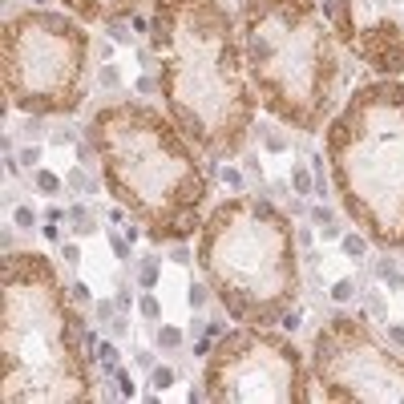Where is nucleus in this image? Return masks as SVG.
Listing matches in <instances>:
<instances>
[{"label":"nucleus","mask_w":404,"mask_h":404,"mask_svg":"<svg viewBox=\"0 0 404 404\" xmlns=\"http://www.w3.org/2000/svg\"><path fill=\"white\" fill-rule=\"evenodd\" d=\"M154 73L166 114L211 162L247 150L259 97L247 77L238 17L222 0H154L150 33Z\"/></svg>","instance_id":"1"},{"label":"nucleus","mask_w":404,"mask_h":404,"mask_svg":"<svg viewBox=\"0 0 404 404\" xmlns=\"http://www.w3.org/2000/svg\"><path fill=\"white\" fill-rule=\"evenodd\" d=\"M97 335L45 251H4L0 396L4 404H85L97 396Z\"/></svg>","instance_id":"2"},{"label":"nucleus","mask_w":404,"mask_h":404,"mask_svg":"<svg viewBox=\"0 0 404 404\" xmlns=\"http://www.w3.org/2000/svg\"><path fill=\"white\" fill-rule=\"evenodd\" d=\"M85 142L97 150L101 186L142 222L150 243H186L202 231L211 178L198 146L170 114L146 101L101 105L85 125Z\"/></svg>","instance_id":"3"},{"label":"nucleus","mask_w":404,"mask_h":404,"mask_svg":"<svg viewBox=\"0 0 404 404\" xmlns=\"http://www.w3.org/2000/svg\"><path fill=\"white\" fill-rule=\"evenodd\" d=\"M198 267L235 324H283L299 299L291 214L259 194L222 198L198 231Z\"/></svg>","instance_id":"4"},{"label":"nucleus","mask_w":404,"mask_h":404,"mask_svg":"<svg viewBox=\"0 0 404 404\" xmlns=\"http://www.w3.org/2000/svg\"><path fill=\"white\" fill-rule=\"evenodd\" d=\"M238 41L259 105L315 134L340 94V41L315 0H238Z\"/></svg>","instance_id":"5"},{"label":"nucleus","mask_w":404,"mask_h":404,"mask_svg":"<svg viewBox=\"0 0 404 404\" xmlns=\"http://www.w3.org/2000/svg\"><path fill=\"white\" fill-rule=\"evenodd\" d=\"M328 174L352 227L404 251V81L368 77L328 121Z\"/></svg>","instance_id":"6"},{"label":"nucleus","mask_w":404,"mask_h":404,"mask_svg":"<svg viewBox=\"0 0 404 404\" xmlns=\"http://www.w3.org/2000/svg\"><path fill=\"white\" fill-rule=\"evenodd\" d=\"M4 101L37 118H69L85 105L94 37L77 17L17 8L4 21Z\"/></svg>","instance_id":"7"},{"label":"nucleus","mask_w":404,"mask_h":404,"mask_svg":"<svg viewBox=\"0 0 404 404\" xmlns=\"http://www.w3.org/2000/svg\"><path fill=\"white\" fill-rule=\"evenodd\" d=\"M202 392L214 404H308L315 396L299 344L255 324L218 335L202 364Z\"/></svg>","instance_id":"8"},{"label":"nucleus","mask_w":404,"mask_h":404,"mask_svg":"<svg viewBox=\"0 0 404 404\" xmlns=\"http://www.w3.org/2000/svg\"><path fill=\"white\" fill-rule=\"evenodd\" d=\"M311 380L332 404H404V356L360 315L335 311L311 340Z\"/></svg>","instance_id":"9"},{"label":"nucleus","mask_w":404,"mask_h":404,"mask_svg":"<svg viewBox=\"0 0 404 404\" xmlns=\"http://www.w3.org/2000/svg\"><path fill=\"white\" fill-rule=\"evenodd\" d=\"M324 17L348 57L380 77H404V0H324Z\"/></svg>","instance_id":"10"},{"label":"nucleus","mask_w":404,"mask_h":404,"mask_svg":"<svg viewBox=\"0 0 404 404\" xmlns=\"http://www.w3.org/2000/svg\"><path fill=\"white\" fill-rule=\"evenodd\" d=\"M57 4L85 24H114V21L138 17V8L146 0H57Z\"/></svg>","instance_id":"11"},{"label":"nucleus","mask_w":404,"mask_h":404,"mask_svg":"<svg viewBox=\"0 0 404 404\" xmlns=\"http://www.w3.org/2000/svg\"><path fill=\"white\" fill-rule=\"evenodd\" d=\"M69 231H73V238H85V235H97L101 231V222H97V214L89 211V207H69Z\"/></svg>","instance_id":"12"},{"label":"nucleus","mask_w":404,"mask_h":404,"mask_svg":"<svg viewBox=\"0 0 404 404\" xmlns=\"http://www.w3.org/2000/svg\"><path fill=\"white\" fill-rule=\"evenodd\" d=\"M61 186H65V178L61 174H53V170H33V191L37 194H45V198H57L61 194Z\"/></svg>","instance_id":"13"},{"label":"nucleus","mask_w":404,"mask_h":404,"mask_svg":"<svg viewBox=\"0 0 404 404\" xmlns=\"http://www.w3.org/2000/svg\"><path fill=\"white\" fill-rule=\"evenodd\" d=\"M65 186H69L73 194H94L97 191V182H94V174H89V166H81V162H77V166L65 174Z\"/></svg>","instance_id":"14"},{"label":"nucleus","mask_w":404,"mask_h":404,"mask_svg":"<svg viewBox=\"0 0 404 404\" xmlns=\"http://www.w3.org/2000/svg\"><path fill=\"white\" fill-rule=\"evenodd\" d=\"M158 275H162V259H158V255H142V259H138V287L150 291V287L158 283Z\"/></svg>","instance_id":"15"},{"label":"nucleus","mask_w":404,"mask_h":404,"mask_svg":"<svg viewBox=\"0 0 404 404\" xmlns=\"http://www.w3.org/2000/svg\"><path fill=\"white\" fill-rule=\"evenodd\" d=\"M182 344H186V332H182V328H170V324L158 328V348H162V352H178Z\"/></svg>","instance_id":"16"},{"label":"nucleus","mask_w":404,"mask_h":404,"mask_svg":"<svg viewBox=\"0 0 404 404\" xmlns=\"http://www.w3.org/2000/svg\"><path fill=\"white\" fill-rule=\"evenodd\" d=\"M97 364L105 368V372H114L121 364V352H118V344L114 340H105V344H97Z\"/></svg>","instance_id":"17"},{"label":"nucleus","mask_w":404,"mask_h":404,"mask_svg":"<svg viewBox=\"0 0 404 404\" xmlns=\"http://www.w3.org/2000/svg\"><path fill=\"white\" fill-rule=\"evenodd\" d=\"M178 380V372L170 368V364H154V372H150V388H158V392H166L170 384Z\"/></svg>","instance_id":"18"},{"label":"nucleus","mask_w":404,"mask_h":404,"mask_svg":"<svg viewBox=\"0 0 404 404\" xmlns=\"http://www.w3.org/2000/svg\"><path fill=\"white\" fill-rule=\"evenodd\" d=\"M138 311H142L146 324H154V328H158V319H162V304H158V299H154L150 291H146L142 299H138Z\"/></svg>","instance_id":"19"},{"label":"nucleus","mask_w":404,"mask_h":404,"mask_svg":"<svg viewBox=\"0 0 404 404\" xmlns=\"http://www.w3.org/2000/svg\"><path fill=\"white\" fill-rule=\"evenodd\" d=\"M109 380H114V388H118V396H125V401L138 396V392H134V380H130V372H125V364H118V368L109 372Z\"/></svg>","instance_id":"20"},{"label":"nucleus","mask_w":404,"mask_h":404,"mask_svg":"<svg viewBox=\"0 0 404 404\" xmlns=\"http://www.w3.org/2000/svg\"><path fill=\"white\" fill-rule=\"evenodd\" d=\"M109 247H114V255H118L121 263L134 259V243H130L125 235H118V231H109Z\"/></svg>","instance_id":"21"},{"label":"nucleus","mask_w":404,"mask_h":404,"mask_svg":"<svg viewBox=\"0 0 404 404\" xmlns=\"http://www.w3.org/2000/svg\"><path fill=\"white\" fill-rule=\"evenodd\" d=\"M12 227H21V231H33V227H37V211H33L28 202H24V207H17V211H12Z\"/></svg>","instance_id":"22"},{"label":"nucleus","mask_w":404,"mask_h":404,"mask_svg":"<svg viewBox=\"0 0 404 404\" xmlns=\"http://www.w3.org/2000/svg\"><path fill=\"white\" fill-rule=\"evenodd\" d=\"M21 166L24 170H41V146H37V142H24L21 146Z\"/></svg>","instance_id":"23"},{"label":"nucleus","mask_w":404,"mask_h":404,"mask_svg":"<svg viewBox=\"0 0 404 404\" xmlns=\"http://www.w3.org/2000/svg\"><path fill=\"white\" fill-rule=\"evenodd\" d=\"M94 311H97V315H94L97 324H105V328H109V319H114L121 308H118V299H101V304H94Z\"/></svg>","instance_id":"24"},{"label":"nucleus","mask_w":404,"mask_h":404,"mask_svg":"<svg viewBox=\"0 0 404 404\" xmlns=\"http://www.w3.org/2000/svg\"><path fill=\"white\" fill-rule=\"evenodd\" d=\"M45 138V121L37 118V114H28V121H24V142H41Z\"/></svg>","instance_id":"25"},{"label":"nucleus","mask_w":404,"mask_h":404,"mask_svg":"<svg viewBox=\"0 0 404 404\" xmlns=\"http://www.w3.org/2000/svg\"><path fill=\"white\" fill-rule=\"evenodd\" d=\"M368 243H372V238L364 235V231H360V235H348L344 238V251H348V255H352V259H360V255H364V247H368Z\"/></svg>","instance_id":"26"},{"label":"nucleus","mask_w":404,"mask_h":404,"mask_svg":"<svg viewBox=\"0 0 404 404\" xmlns=\"http://www.w3.org/2000/svg\"><path fill=\"white\" fill-rule=\"evenodd\" d=\"M105 28H109V37H114V41H121V45H134V28H130L125 21H114V24H105Z\"/></svg>","instance_id":"27"},{"label":"nucleus","mask_w":404,"mask_h":404,"mask_svg":"<svg viewBox=\"0 0 404 404\" xmlns=\"http://www.w3.org/2000/svg\"><path fill=\"white\" fill-rule=\"evenodd\" d=\"M214 291H211V283L202 279V283H191V304L194 308H207V299H211Z\"/></svg>","instance_id":"28"},{"label":"nucleus","mask_w":404,"mask_h":404,"mask_svg":"<svg viewBox=\"0 0 404 404\" xmlns=\"http://www.w3.org/2000/svg\"><path fill=\"white\" fill-rule=\"evenodd\" d=\"M214 174H218L227 186H238V182H243V174H238L235 166H227V162H214Z\"/></svg>","instance_id":"29"},{"label":"nucleus","mask_w":404,"mask_h":404,"mask_svg":"<svg viewBox=\"0 0 404 404\" xmlns=\"http://www.w3.org/2000/svg\"><path fill=\"white\" fill-rule=\"evenodd\" d=\"M69 295H73L77 308H89V304H94V295H89V287L85 283H69Z\"/></svg>","instance_id":"30"},{"label":"nucleus","mask_w":404,"mask_h":404,"mask_svg":"<svg viewBox=\"0 0 404 404\" xmlns=\"http://www.w3.org/2000/svg\"><path fill=\"white\" fill-rule=\"evenodd\" d=\"M170 263H178V267H186L191 263V251H186V243H170Z\"/></svg>","instance_id":"31"},{"label":"nucleus","mask_w":404,"mask_h":404,"mask_svg":"<svg viewBox=\"0 0 404 404\" xmlns=\"http://www.w3.org/2000/svg\"><path fill=\"white\" fill-rule=\"evenodd\" d=\"M61 259L69 263V267H77V263H81V243H77V238H73V243H65V247H61Z\"/></svg>","instance_id":"32"},{"label":"nucleus","mask_w":404,"mask_h":404,"mask_svg":"<svg viewBox=\"0 0 404 404\" xmlns=\"http://www.w3.org/2000/svg\"><path fill=\"white\" fill-rule=\"evenodd\" d=\"M97 81H101L105 89H114V85H118V81H121V73L114 69V65H101V73H97Z\"/></svg>","instance_id":"33"},{"label":"nucleus","mask_w":404,"mask_h":404,"mask_svg":"<svg viewBox=\"0 0 404 404\" xmlns=\"http://www.w3.org/2000/svg\"><path fill=\"white\" fill-rule=\"evenodd\" d=\"M134 364H138L142 372H154V352H150V348H138V352H134Z\"/></svg>","instance_id":"34"},{"label":"nucleus","mask_w":404,"mask_h":404,"mask_svg":"<svg viewBox=\"0 0 404 404\" xmlns=\"http://www.w3.org/2000/svg\"><path fill=\"white\" fill-rule=\"evenodd\" d=\"M45 218H49V222H69V211L53 202V207H45Z\"/></svg>","instance_id":"35"},{"label":"nucleus","mask_w":404,"mask_h":404,"mask_svg":"<svg viewBox=\"0 0 404 404\" xmlns=\"http://www.w3.org/2000/svg\"><path fill=\"white\" fill-rule=\"evenodd\" d=\"M109 332H114V335H125V332H130V324H125V311H118V315L109 319Z\"/></svg>","instance_id":"36"},{"label":"nucleus","mask_w":404,"mask_h":404,"mask_svg":"<svg viewBox=\"0 0 404 404\" xmlns=\"http://www.w3.org/2000/svg\"><path fill=\"white\" fill-rule=\"evenodd\" d=\"M154 89H158V77L142 73V77H138V94H154Z\"/></svg>","instance_id":"37"},{"label":"nucleus","mask_w":404,"mask_h":404,"mask_svg":"<svg viewBox=\"0 0 404 404\" xmlns=\"http://www.w3.org/2000/svg\"><path fill=\"white\" fill-rule=\"evenodd\" d=\"M295 191H299V194L315 191V186H311V178H308V170H295Z\"/></svg>","instance_id":"38"},{"label":"nucleus","mask_w":404,"mask_h":404,"mask_svg":"<svg viewBox=\"0 0 404 404\" xmlns=\"http://www.w3.org/2000/svg\"><path fill=\"white\" fill-rule=\"evenodd\" d=\"M114 299H118V308L125 311V308H130V304H134V291H130V287L121 283V287H118V295H114Z\"/></svg>","instance_id":"39"},{"label":"nucleus","mask_w":404,"mask_h":404,"mask_svg":"<svg viewBox=\"0 0 404 404\" xmlns=\"http://www.w3.org/2000/svg\"><path fill=\"white\" fill-rule=\"evenodd\" d=\"M41 235L49 238V243H61V222H45V231Z\"/></svg>","instance_id":"40"},{"label":"nucleus","mask_w":404,"mask_h":404,"mask_svg":"<svg viewBox=\"0 0 404 404\" xmlns=\"http://www.w3.org/2000/svg\"><path fill=\"white\" fill-rule=\"evenodd\" d=\"M352 291H356L352 279H344V283H335V299H352Z\"/></svg>","instance_id":"41"},{"label":"nucleus","mask_w":404,"mask_h":404,"mask_svg":"<svg viewBox=\"0 0 404 404\" xmlns=\"http://www.w3.org/2000/svg\"><path fill=\"white\" fill-rule=\"evenodd\" d=\"M49 138H53V142H73V130H69V125H61V130H53Z\"/></svg>","instance_id":"42"},{"label":"nucleus","mask_w":404,"mask_h":404,"mask_svg":"<svg viewBox=\"0 0 404 404\" xmlns=\"http://www.w3.org/2000/svg\"><path fill=\"white\" fill-rule=\"evenodd\" d=\"M33 4H37V8H45V4H49V0H33Z\"/></svg>","instance_id":"43"}]
</instances>
